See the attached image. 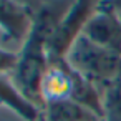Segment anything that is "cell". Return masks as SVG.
<instances>
[{
    "instance_id": "obj_1",
    "label": "cell",
    "mask_w": 121,
    "mask_h": 121,
    "mask_svg": "<svg viewBox=\"0 0 121 121\" xmlns=\"http://www.w3.org/2000/svg\"><path fill=\"white\" fill-rule=\"evenodd\" d=\"M71 4L73 0H48L42 4L35 12L32 32L18 52V63L12 73L17 90L42 111L45 103L40 95V83L50 65L47 43L70 10Z\"/></svg>"
},
{
    "instance_id": "obj_2",
    "label": "cell",
    "mask_w": 121,
    "mask_h": 121,
    "mask_svg": "<svg viewBox=\"0 0 121 121\" xmlns=\"http://www.w3.org/2000/svg\"><path fill=\"white\" fill-rule=\"evenodd\" d=\"M71 70L96 85L101 93L121 75V58L114 50L101 47L85 35L78 37L66 55Z\"/></svg>"
},
{
    "instance_id": "obj_3",
    "label": "cell",
    "mask_w": 121,
    "mask_h": 121,
    "mask_svg": "<svg viewBox=\"0 0 121 121\" xmlns=\"http://www.w3.org/2000/svg\"><path fill=\"white\" fill-rule=\"evenodd\" d=\"M101 0H73L66 15L61 18L60 25L53 32L52 38L47 43V53L50 61H63L78 37L83 35V30L90 18L98 10Z\"/></svg>"
},
{
    "instance_id": "obj_4",
    "label": "cell",
    "mask_w": 121,
    "mask_h": 121,
    "mask_svg": "<svg viewBox=\"0 0 121 121\" xmlns=\"http://www.w3.org/2000/svg\"><path fill=\"white\" fill-rule=\"evenodd\" d=\"M83 35L91 42L116 52L121 38V15L99 2L98 10L86 23Z\"/></svg>"
},
{
    "instance_id": "obj_5",
    "label": "cell",
    "mask_w": 121,
    "mask_h": 121,
    "mask_svg": "<svg viewBox=\"0 0 121 121\" xmlns=\"http://www.w3.org/2000/svg\"><path fill=\"white\" fill-rule=\"evenodd\" d=\"M35 12L15 0H0V32L18 43H25L33 27Z\"/></svg>"
},
{
    "instance_id": "obj_6",
    "label": "cell",
    "mask_w": 121,
    "mask_h": 121,
    "mask_svg": "<svg viewBox=\"0 0 121 121\" xmlns=\"http://www.w3.org/2000/svg\"><path fill=\"white\" fill-rule=\"evenodd\" d=\"M73 91V70L63 61H50L42 83H40V95L45 103H56L63 99H70Z\"/></svg>"
},
{
    "instance_id": "obj_7",
    "label": "cell",
    "mask_w": 121,
    "mask_h": 121,
    "mask_svg": "<svg viewBox=\"0 0 121 121\" xmlns=\"http://www.w3.org/2000/svg\"><path fill=\"white\" fill-rule=\"evenodd\" d=\"M0 103L13 109L25 121H38L43 113L17 90L13 80H10L7 75H0Z\"/></svg>"
},
{
    "instance_id": "obj_8",
    "label": "cell",
    "mask_w": 121,
    "mask_h": 121,
    "mask_svg": "<svg viewBox=\"0 0 121 121\" xmlns=\"http://www.w3.org/2000/svg\"><path fill=\"white\" fill-rule=\"evenodd\" d=\"M43 121H103L91 109L81 106L73 99L48 103L42 113Z\"/></svg>"
},
{
    "instance_id": "obj_9",
    "label": "cell",
    "mask_w": 121,
    "mask_h": 121,
    "mask_svg": "<svg viewBox=\"0 0 121 121\" xmlns=\"http://www.w3.org/2000/svg\"><path fill=\"white\" fill-rule=\"evenodd\" d=\"M70 99L91 109L95 114H98L104 121V98L101 90L91 81H88L86 78H83L75 70H73V91Z\"/></svg>"
},
{
    "instance_id": "obj_10",
    "label": "cell",
    "mask_w": 121,
    "mask_h": 121,
    "mask_svg": "<svg viewBox=\"0 0 121 121\" xmlns=\"http://www.w3.org/2000/svg\"><path fill=\"white\" fill-rule=\"evenodd\" d=\"M104 121H121V75L103 91Z\"/></svg>"
},
{
    "instance_id": "obj_11",
    "label": "cell",
    "mask_w": 121,
    "mask_h": 121,
    "mask_svg": "<svg viewBox=\"0 0 121 121\" xmlns=\"http://www.w3.org/2000/svg\"><path fill=\"white\" fill-rule=\"evenodd\" d=\"M18 63V53L0 48V75L13 73Z\"/></svg>"
},
{
    "instance_id": "obj_12",
    "label": "cell",
    "mask_w": 121,
    "mask_h": 121,
    "mask_svg": "<svg viewBox=\"0 0 121 121\" xmlns=\"http://www.w3.org/2000/svg\"><path fill=\"white\" fill-rule=\"evenodd\" d=\"M101 5H104L121 15V0H101Z\"/></svg>"
},
{
    "instance_id": "obj_13",
    "label": "cell",
    "mask_w": 121,
    "mask_h": 121,
    "mask_svg": "<svg viewBox=\"0 0 121 121\" xmlns=\"http://www.w3.org/2000/svg\"><path fill=\"white\" fill-rule=\"evenodd\" d=\"M15 2H18V4H22V5H25V7H28V9H32L33 12H37L40 7H42V0H15Z\"/></svg>"
},
{
    "instance_id": "obj_14",
    "label": "cell",
    "mask_w": 121,
    "mask_h": 121,
    "mask_svg": "<svg viewBox=\"0 0 121 121\" xmlns=\"http://www.w3.org/2000/svg\"><path fill=\"white\" fill-rule=\"evenodd\" d=\"M116 53L119 55V58H121V38H119V45H118V50H116Z\"/></svg>"
},
{
    "instance_id": "obj_15",
    "label": "cell",
    "mask_w": 121,
    "mask_h": 121,
    "mask_svg": "<svg viewBox=\"0 0 121 121\" xmlns=\"http://www.w3.org/2000/svg\"><path fill=\"white\" fill-rule=\"evenodd\" d=\"M38 121H43V118H40V119H38Z\"/></svg>"
}]
</instances>
